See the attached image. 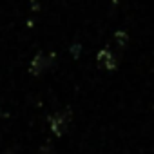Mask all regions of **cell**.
Instances as JSON below:
<instances>
[{"mask_svg": "<svg viewBox=\"0 0 154 154\" xmlns=\"http://www.w3.org/2000/svg\"><path fill=\"white\" fill-rule=\"evenodd\" d=\"M100 62L107 67V69H112L114 67V63H116V60H114V56L109 53V51H103V53H100Z\"/></svg>", "mask_w": 154, "mask_h": 154, "instance_id": "1", "label": "cell"}]
</instances>
